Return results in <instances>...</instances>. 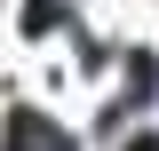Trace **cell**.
Masks as SVG:
<instances>
[{
	"instance_id": "1",
	"label": "cell",
	"mask_w": 159,
	"mask_h": 151,
	"mask_svg": "<svg viewBox=\"0 0 159 151\" xmlns=\"http://www.w3.org/2000/svg\"><path fill=\"white\" fill-rule=\"evenodd\" d=\"M8 151H72V143H64V135L48 127L40 112H16V127H8Z\"/></svg>"
},
{
	"instance_id": "2",
	"label": "cell",
	"mask_w": 159,
	"mask_h": 151,
	"mask_svg": "<svg viewBox=\"0 0 159 151\" xmlns=\"http://www.w3.org/2000/svg\"><path fill=\"white\" fill-rule=\"evenodd\" d=\"M151 88H159V64L135 48V64H127V112H135V103H151Z\"/></svg>"
},
{
	"instance_id": "3",
	"label": "cell",
	"mask_w": 159,
	"mask_h": 151,
	"mask_svg": "<svg viewBox=\"0 0 159 151\" xmlns=\"http://www.w3.org/2000/svg\"><path fill=\"white\" fill-rule=\"evenodd\" d=\"M24 24H32V32H56V24H64V0H32Z\"/></svg>"
},
{
	"instance_id": "4",
	"label": "cell",
	"mask_w": 159,
	"mask_h": 151,
	"mask_svg": "<svg viewBox=\"0 0 159 151\" xmlns=\"http://www.w3.org/2000/svg\"><path fill=\"white\" fill-rule=\"evenodd\" d=\"M127 151H159V135H127Z\"/></svg>"
}]
</instances>
